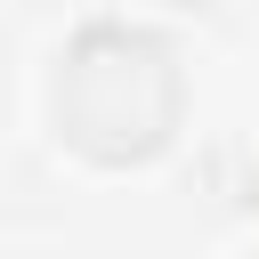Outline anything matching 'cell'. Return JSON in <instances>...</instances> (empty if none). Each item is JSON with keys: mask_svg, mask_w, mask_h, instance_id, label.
<instances>
[{"mask_svg": "<svg viewBox=\"0 0 259 259\" xmlns=\"http://www.w3.org/2000/svg\"><path fill=\"white\" fill-rule=\"evenodd\" d=\"M178 121V65L154 32H89L57 73V130L89 162H146Z\"/></svg>", "mask_w": 259, "mask_h": 259, "instance_id": "6da1fadb", "label": "cell"}]
</instances>
